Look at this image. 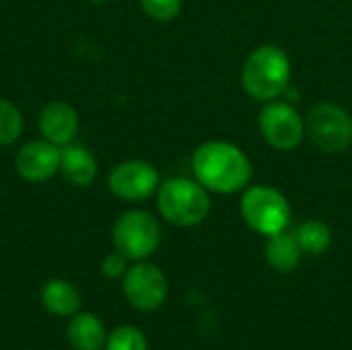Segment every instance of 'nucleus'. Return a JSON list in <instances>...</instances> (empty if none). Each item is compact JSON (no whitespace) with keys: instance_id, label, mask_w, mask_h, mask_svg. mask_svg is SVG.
Masks as SVG:
<instances>
[{"instance_id":"f257e3e1","label":"nucleus","mask_w":352,"mask_h":350,"mask_svg":"<svg viewBox=\"0 0 352 350\" xmlns=\"http://www.w3.org/2000/svg\"><path fill=\"white\" fill-rule=\"evenodd\" d=\"M192 171L196 182L219 194L239 192L252 179V163L245 153L239 146L221 140L204 142L194 151Z\"/></svg>"},{"instance_id":"f03ea898","label":"nucleus","mask_w":352,"mask_h":350,"mask_svg":"<svg viewBox=\"0 0 352 350\" xmlns=\"http://www.w3.org/2000/svg\"><path fill=\"white\" fill-rule=\"evenodd\" d=\"M289 80L291 60L278 45H262L254 50L241 68V83L248 95L258 101H274L287 91Z\"/></svg>"},{"instance_id":"7ed1b4c3","label":"nucleus","mask_w":352,"mask_h":350,"mask_svg":"<svg viewBox=\"0 0 352 350\" xmlns=\"http://www.w3.org/2000/svg\"><path fill=\"white\" fill-rule=\"evenodd\" d=\"M157 208L171 225L194 227L208 217L210 198L200 182L188 177H169L157 190Z\"/></svg>"},{"instance_id":"20e7f679","label":"nucleus","mask_w":352,"mask_h":350,"mask_svg":"<svg viewBox=\"0 0 352 350\" xmlns=\"http://www.w3.org/2000/svg\"><path fill=\"white\" fill-rule=\"evenodd\" d=\"M241 217L250 229L272 237L280 231H287L291 223V206L278 190L254 186L241 198Z\"/></svg>"},{"instance_id":"39448f33","label":"nucleus","mask_w":352,"mask_h":350,"mask_svg":"<svg viewBox=\"0 0 352 350\" xmlns=\"http://www.w3.org/2000/svg\"><path fill=\"white\" fill-rule=\"evenodd\" d=\"M113 245L132 262L146 260L161 243V225L146 210H128L113 225Z\"/></svg>"},{"instance_id":"423d86ee","label":"nucleus","mask_w":352,"mask_h":350,"mask_svg":"<svg viewBox=\"0 0 352 350\" xmlns=\"http://www.w3.org/2000/svg\"><path fill=\"white\" fill-rule=\"evenodd\" d=\"M305 132L320 151L342 153L352 142V118L334 103H320L307 113Z\"/></svg>"},{"instance_id":"0eeeda50","label":"nucleus","mask_w":352,"mask_h":350,"mask_svg":"<svg viewBox=\"0 0 352 350\" xmlns=\"http://www.w3.org/2000/svg\"><path fill=\"white\" fill-rule=\"evenodd\" d=\"M122 289L128 303L138 311H157L165 303L169 293L167 276L163 274V270L144 260L126 270L122 278Z\"/></svg>"},{"instance_id":"6e6552de","label":"nucleus","mask_w":352,"mask_h":350,"mask_svg":"<svg viewBox=\"0 0 352 350\" xmlns=\"http://www.w3.org/2000/svg\"><path fill=\"white\" fill-rule=\"evenodd\" d=\"M161 186L159 171L153 163L142 159H128L118 163L107 175L109 192L124 202H142L151 198Z\"/></svg>"},{"instance_id":"1a4fd4ad","label":"nucleus","mask_w":352,"mask_h":350,"mask_svg":"<svg viewBox=\"0 0 352 350\" xmlns=\"http://www.w3.org/2000/svg\"><path fill=\"white\" fill-rule=\"evenodd\" d=\"M260 132L264 140L276 151H293L305 136V124L293 105L270 101L260 111Z\"/></svg>"},{"instance_id":"9d476101","label":"nucleus","mask_w":352,"mask_h":350,"mask_svg":"<svg viewBox=\"0 0 352 350\" xmlns=\"http://www.w3.org/2000/svg\"><path fill=\"white\" fill-rule=\"evenodd\" d=\"M62 149L45 138L25 142L14 157L16 173L31 184H43L60 171Z\"/></svg>"},{"instance_id":"9b49d317","label":"nucleus","mask_w":352,"mask_h":350,"mask_svg":"<svg viewBox=\"0 0 352 350\" xmlns=\"http://www.w3.org/2000/svg\"><path fill=\"white\" fill-rule=\"evenodd\" d=\"M37 126L41 138L62 149L74 142L80 128V118L78 111L68 101H52L41 109Z\"/></svg>"},{"instance_id":"f8f14e48","label":"nucleus","mask_w":352,"mask_h":350,"mask_svg":"<svg viewBox=\"0 0 352 350\" xmlns=\"http://www.w3.org/2000/svg\"><path fill=\"white\" fill-rule=\"evenodd\" d=\"M60 173L76 188H89L97 173L99 163L97 157L78 142H70L62 146V159H60Z\"/></svg>"},{"instance_id":"ddd939ff","label":"nucleus","mask_w":352,"mask_h":350,"mask_svg":"<svg viewBox=\"0 0 352 350\" xmlns=\"http://www.w3.org/2000/svg\"><path fill=\"white\" fill-rule=\"evenodd\" d=\"M266 262L276 270V272H293L297 266H299V260H301V245L295 237V233H287V231H280L272 237H268V243H266Z\"/></svg>"},{"instance_id":"4468645a","label":"nucleus","mask_w":352,"mask_h":350,"mask_svg":"<svg viewBox=\"0 0 352 350\" xmlns=\"http://www.w3.org/2000/svg\"><path fill=\"white\" fill-rule=\"evenodd\" d=\"M68 340L76 350H99L107 340L105 326L93 314H74L68 324Z\"/></svg>"},{"instance_id":"2eb2a0df","label":"nucleus","mask_w":352,"mask_h":350,"mask_svg":"<svg viewBox=\"0 0 352 350\" xmlns=\"http://www.w3.org/2000/svg\"><path fill=\"white\" fill-rule=\"evenodd\" d=\"M41 303L54 316H74L80 307V295L68 281L54 278L41 289Z\"/></svg>"},{"instance_id":"dca6fc26","label":"nucleus","mask_w":352,"mask_h":350,"mask_svg":"<svg viewBox=\"0 0 352 350\" xmlns=\"http://www.w3.org/2000/svg\"><path fill=\"white\" fill-rule=\"evenodd\" d=\"M295 237H297L303 254H309V256L324 254L330 248V243H332L330 227L324 221H318V219H309V221L301 223L295 229Z\"/></svg>"},{"instance_id":"f3484780","label":"nucleus","mask_w":352,"mask_h":350,"mask_svg":"<svg viewBox=\"0 0 352 350\" xmlns=\"http://www.w3.org/2000/svg\"><path fill=\"white\" fill-rule=\"evenodd\" d=\"M23 128H25V120L21 109L8 99L0 97V146L14 144L21 138Z\"/></svg>"},{"instance_id":"a211bd4d","label":"nucleus","mask_w":352,"mask_h":350,"mask_svg":"<svg viewBox=\"0 0 352 350\" xmlns=\"http://www.w3.org/2000/svg\"><path fill=\"white\" fill-rule=\"evenodd\" d=\"M105 350H148V344H146V336L138 328L120 326L107 336Z\"/></svg>"},{"instance_id":"6ab92c4d","label":"nucleus","mask_w":352,"mask_h":350,"mask_svg":"<svg viewBox=\"0 0 352 350\" xmlns=\"http://www.w3.org/2000/svg\"><path fill=\"white\" fill-rule=\"evenodd\" d=\"M140 6L151 19L167 23V21H173L179 14L182 0H140Z\"/></svg>"},{"instance_id":"aec40b11","label":"nucleus","mask_w":352,"mask_h":350,"mask_svg":"<svg viewBox=\"0 0 352 350\" xmlns=\"http://www.w3.org/2000/svg\"><path fill=\"white\" fill-rule=\"evenodd\" d=\"M128 262H130V260H128L124 254H120V252L116 250V252H111V254H107V256L103 258V262H101V272H103L105 278H111V281L124 278L126 270L130 268Z\"/></svg>"},{"instance_id":"412c9836","label":"nucleus","mask_w":352,"mask_h":350,"mask_svg":"<svg viewBox=\"0 0 352 350\" xmlns=\"http://www.w3.org/2000/svg\"><path fill=\"white\" fill-rule=\"evenodd\" d=\"M89 2H97L99 4V2H107V0H89Z\"/></svg>"}]
</instances>
